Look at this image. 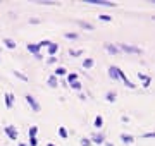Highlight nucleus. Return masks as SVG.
Instances as JSON below:
<instances>
[{
    "instance_id": "nucleus-1",
    "label": "nucleus",
    "mask_w": 155,
    "mask_h": 146,
    "mask_svg": "<svg viewBox=\"0 0 155 146\" xmlns=\"http://www.w3.org/2000/svg\"><path fill=\"white\" fill-rule=\"evenodd\" d=\"M119 50H124V52H128V53H136V55H140V53H141V50L138 48V47L126 45V43H121V45H119Z\"/></svg>"
},
{
    "instance_id": "nucleus-2",
    "label": "nucleus",
    "mask_w": 155,
    "mask_h": 146,
    "mask_svg": "<svg viewBox=\"0 0 155 146\" xmlns=\"http://www.w3.org/2000/svg\"><path fill=\"white\" fill-rule=\"evenodd\" d=\"M26 103H28V105L33 108V112H40V110H41L40 103L35 100V96H31V95H26Z\"/></svg>"
},
{
    "instance_id": "nucleus-3",
    "label": "nucleus",
    "mask_w": 155,
    "mask_h": 146,
    "mask_svg": "<svg viewBox=\"0 0 155 146\" xmlns=\"http://www.w3.org/2000/svg\"><path fill=\"white\" fill-rule=\"evenodd\" d=\"M4 131H5V134H7L12 141H17V131H16V127L14 126H5Z\"/></svg>"
},
{
    "instance_id": "nucleus-4",
    "label": "nucleus",
    "mask_w": 155,
    "mask_h": 146,
    "mask_svg": "<svg viewBox=\"0 0 155 146\" xmlns=\"http://www.w3.org/2000/svg\"><path fill=\"white\" fill-rule=\"evenodd\" d=\"M90 4H95V5H103V7H114L115 4L114 2H109V0H86Z\"/></svg>"
},
{
    "instance_id": "nucleus-5",
    "label": "nucleus",
    "mask_w": 155,
    "mask_h": 146,
    "mask_svg": "<svg viewBox=\"0 0 155 146\" xmlns=\"http://www.w3.org/2000/svg\"><path fill=\"white\" fill-rule=\"evenodd\" d=\"M109 76L115 81V79H119V67H115V65H110L109 67Z\"/></svg>"
},
{
    "instance_id": "nucleus-6",
    "label": "nucleus",
    "mask_w": 155,
    "mask_h": 146,
    "mask_svg": "<svg viewBox=\"0 0 155 146\" xmlns=\"http://www.w3.org/2000/svg\"><path fill=\"white\" fill-rule=\"evenodd\" d=\"M105 50H107L110 55H117V53H119V48H117L115 45H112V43H105Z\"/></svg>"
},
{
    "instance_id": "nucleus-7",
    "label": "nucleus",
    "mask_w": 155,
    "mask_h": 146,
    "mask_svg": "<svg viewBox=\"0 0 155 146\" xmlns=\"http://www.w3.org/2000/svg\"><path fill=\"white\" fill-rule=\"evenodd\" d=\"M5 105H7V108H12L14 107V95L12 93H5Z\"/></svg>"
},
{
    "instance_id": "nucleus-8",
    "label": "nucleus",
    "mask_w": 155,
    "mask_h": 146,
    "mask_svg": "<svg viewBox=\"0 0 155 146\" xmlns=\"http://www.w3.org/2000/svg\"><path fill=\"white\" fill-rule=\"evenodd\" d=\"M4 45H5L7 48H10V50H14L16 47H17V45H16V41H14L12 38H4Z\"/></svg>"
},
{
    "instance_id": "nucleus-9",
    "label": "nucleus",
    "mask_w": 155,
    "mask_h": 146,
    "mask_svg": "<svg viewBox=\"0 0 155 146\" xmlns=\"http://www.w3.org/2000/svg\"><path fill=\"white\" fill-rule=\"evenodd\" d=\"M47 48H48V55H50V57H53V55L57 53V50H59V45H57V43H50Z\"/></svg>"
},
{
    "instance_id": "nucleus-10",
    "label": "nucleus",
    "mask_w": 155,
    "mask_h": 146,
    "mask_svg": "<svg viewBox=\"0 0 155 146\" xmlns=\"http://www.w3.org/2000/svg\"><path fill=\"white\" fill-rule=\"evenodd\" d=\"M26 48H28V52L35 53V55H36V53H40V48H38L35 43H28V45H26Z\"/></svg>"
},
{
    "instance_id": "nucleus-11",
    "label": "nucleus",
    "mask_w": 155,
    "mask_h": 146,
    "mask_svg": "<svg viewBox=\"0 0 155 146\" xmlns=\"http://www.w3.org/2000/svg\"><path fill=\"white\" fill-rule=\"evenodd\" d=\"M103 141H105V136H103L102 132H100V134H93V143H97V145H102Z\"/></svg>"
},
{
    "instance_id": "nucleus-12",
    "label": "nucleus",
    "mask_w": 155,
    "mask_h": 146,
    "mask_svg": "<svg viewBox=\"0 0 155 146\" xmlns=\"http://www.w3.org/2000/svg\"><path fill=\"white\" fill-rule=\"evenodd\" d=\"M121 139H123L124 143H128V145H131V143L134 141V137L131 136V134H126V132H123V134H121Z\"/></svg>"
},
{
    "instance_id": "nucleus-13",
    "label": "nucleus",
    "mask_w": 155,
    "mask_h": 146,
    "mask_svg": "<svg viewBox=\"0 0 155 146\" xmlns=\"http://www.w3.org/2000/svg\"><path fill=\"white\" fill-rule=\"evenodd\" d=\"M93 64H95V62H93V58H90V57H86L84 60H83V67L84 69H92Z\"/></svg>"
},
{
    "instance_id": "nucleus-14",
    "label": "nucleus",
    "mask_w": 155,
    "mask_h": 146,
    "mask_svg": "<svg viewBox=\"0 0 155 146\" xmlns=\"http://www.w3.org/2000/svg\"><path fill=\"white\" fill-rule=\"evenodd\" d=\"M57 84H59L57 78H55V76H50V78H48V86L50 88H57Z\"/></svg>"
},
{
    "instance_id": "nucleus-15",
    "label": "nucleus",
    "mask_w": 155,
    "mask_h": 146,
    "mask_svg": "<svg viewBox=\"0 0 155 146\" xmlns=\"http://www.w3.org/2000/svg\"><path fill=\"white\" fill-rule=\"evenodd\" d=\"M78 24H79L81 28L88 29V31H92V29H93V24H90V22H84V21H78Z\"/></svg>"
},
{
    "instance_id": "nucleus-16",
    "label": "nucleus",
    "mask_w": 155,
    "mask_h": 146,
    "mask_svg": "<svg viewBox=\"0 0 155 146\" xmlns=\"http://www.w3.org/2000/svg\"><path fill=\"white\" fill-rule=\"evenodd\" d=\"M105 98H107V101H110V103H114V101H115V93H114V91H107V95H105Z\"/></svg>"
},
{
    "instance_id": "nucleus-17",
    "label": "nucleus",
    "mask_w": 155,
    "mask_h": 146,
    "mask_svg": "<svg viewBox=\"0 0 155 146\" xmlns=\"http://www.w3.org/2000/svg\"><path fill=\"white\" fill-rule=\"evenodd\" d=\"M66 74H67V70H66L64 67H57V69H55V74H53V76L57 78V76H66Z\"/></svg>"
},
{
    "instance_id": "nucleus-18",
    "label": "nucleus",
    "mask_w": 155,
    "mask_h": 146,
    "mask_svg": "<svg viewBox=\"0 0 155 146\" xmlns=\"http://www.w3.org/2000/svg\"><path fill=\"white\" fill-rule=\"evenodd\" d=\"M14 76H16V78H17V79H21V81H24V83L28 81V76H24V74H21L19 70H14Z\"/></svg>"
},
{
    "instance_id": "nucleus-19",
    "label": "nucleus",
    "mask_w": 155,
    "mask_h": 146,
    "mask_svg": "<svg viewBox=\"0 0 155 146\" xmlns=\"http://www.w3.org/2000/svg\"><path fill=\"white\" fill-rule=\"evenodd\" d=\"M102 126H103V119L100 115H97V117H95V127H98V129H100Z\"/></svg>"
},
{
    "instance_id": "nucleus-20",
    "label": "nucleus",
    "mask_w": 155,
    "mask_h": 146,
    "mask_svg": "<svg viewBox=\"0 0 155 146\" xmlns=\"http://www.w3.org/2000/svg\"><path fill=\"white\" fill-rule=\"evenodd\" d=\"M36 132H38V127H36V126H31L30 127V137H36Z\"/></svg>"
},
{
    "instance_id": "nucleus-21",
    "label": "nucleus",
    "mask_w": 155,
    "mask_h": 146,
    "mask_svg": "<svg viewBox=\"0 0 155 146\" xmlns=\"http://www.w3.org/2000/svg\"><path fill=\"white\" fill-rule=\"evenodd\" d=\"M50 43H52V41H48V40H41V41L36 45V47H38V48H43V47H48Z\"/></svg>"
},
{
    "instance_id": "nucleus-22",
    "label": "nucleus",
    "mask_w": 155,
    "mask_h": 146,
    "mask_svg": "<svg viewBox=\"0 0 155 146\" xmlns=\"http://www.w3.org/2000/svg\"><path fill=\"white\" fill-rule=\"evenodd\" d=\"M59 134H61V137L62 139H67V131H66V129H64V127H59Z\"/></svg>"
},
{
    "instance_id": "nucleus-23",
    "label": "nucleus",
    "mask_w": 155,
    "mask_h": 146,
    "mask_svg": "<svg viewBox=\"0 0 155 146\" xmlns=\"http://www.w3.org/2000/svg\"><path fill=\"white\" fill-rule=\"evenodd\" d=\"M67 81H69V83L78 81V74H74V72H72V74H67Z\"/></svg>"
},
{
    "instance_id": "nucleus-24",
    "label": "nucleus",
    "mask_w": 155,
    "mask_h": 146,
    "mask_svg": "<svg viewBox=\"0 0 155 146\" xmlns=\"http://www.w3.org/2000/svg\"><path fill=\"white\" fill-rule=\"evenodd\" d=\"M69 55H71V57H78V55H83V50H71V52H69Z\"/></svg>"
},
{
    "instance_id": "nucleus-25",
    "label": "nucleus",
    "mask_w": 155,
    "mask_h": 146,
    "mask_svg": "<svg viewBox=\"0 0 155 146\" xmlns=\"http://www.w3.org/2000/svg\"><path fill=\"white\" fill-rule=\"evenodd\" d=\"M98 17H100L102 21H105V22H110V21H112V17H110V16H107V14H100Z\"/></svg>"
},
{
    "instance_id": "nucleus-26",
    "label": "nucleus",
    "mask_w": 155,
    "mask_h": 146,
    "mask_svg": "<svg viewBox=\"0 0 155 146\" xmlns=\"http://www.w3.org/2000/svg\"><path fill=\"white\" fill-rule=\"evenodd\" d=\"M71 86H72V89H78L79 91L81 89V83L79 81H74V83H71Z\"/></svg>"
},
{
    "instance_id": "nucleus-27",
    "label": "nucleus",
    "mask_w": 155,
    "mask_h": 146,
    "mask_svg": "<svg viewBox=\"0 0 155 146\" xmlns=\"http://www.w3.org/2000/svg\"><path fill=\"white\" fill-rule=\"evenodd\" d=\"M66 38L67 40H76L78 38V33H66Z\"/></svg>"
},
{
    "instance_id": "nucleus-28",
    "label": "nucleus",
    "mask_w": 155,
    "mask_h": 146,
    "mask_svg": "<svg viewBox=\"0 0 155 146\" xmlns=\"http://www.w3.org/2000/svg\"><path fill=\"white\" fill-rule=\"evenodd\" d=\"M92 145V141H90V139H86V137H83L81 139V146H90Z\"/></svg>"
},
{
    "instance_id": "nucleus-29",
    "label": "nucleus",
    "mask_w": 155,
    "mask_h": 146,
    "mask_svg": "<svg viewBox=\"0 0 155 146\" xmlns=\"http://www.w3.org/2000/svg\"><path fill=\"white\" fill-rule=\"evenodd\" d=\"M30 146H38V139L36 137H30Z\"/></svg>"
},
{
    "instance_id": "nucleus-30",
    "label": "nucleus",
    "mask_w": 155,
    "mask_h": 146,
    "mask_svg": "<svg viewBox=\"0 0 155 146\" xmlns=\"http://www.w3.org/2000/svg\"><path fill=\"white\" fill-rule=\"evenodd\" d=\"M138 78L141 79V81H146V79H150V78H148V76H146V74H141V72L138 74Z\"/></svg>"
},
{
    "instance_id": "nucleus-31",
    "label": "nucleus",
    "mask_w": 155,
    "mask_h": 146,
    "mask_svg": "<svg viewBox=\"0 0 155 146\" xmlns=\"http://www.w3.org/2000/svg\"><path fill=\"white\" fill-rule=\"evenodd\" d=\"M150 83H152V79H146V81H143V88H148V86H150Z\"/></svg>"
},
{
    "instance_id": "nucleus-32",
    "label": "nucleus",
    "mask_w": 155,
    "mask_h": 146,
    "mask_svg": "<svg viewBox=\"0 0 155 146\" xmlns=\"http://www.w3.org/2000/svg\"><path fill=\"white\" fill-rule=\"evenodd\" d=\"M143 137H155V132H146V134H143Z\"/></svg>"
},
{
    "instance_id": "nucleus-33",
    "label": "nucleus",
    "mask_w": 155,
    "mask_h": 146,
    "mask_svg": "<svg viewBox=\"0 0 155 146\" xmlns=\"http://www.w3.org/2000/svg\"><path fill=\"white\" fill-rule=\"evenodd\" d=\"M57 62V57H50L48 58V64H55Z\"/></svg>"
},
{
    "instance_id": "nucleus-34",
    "label": "nucleus",
    "mask_w": 155,
    "mask_h": 146,
    "mask_svg": "<svg viewBox=\"0 0 155 146\" xmlns=\"http://www.w3.org/2000/svg\"><path fill=\"white\" fill-rule=\"evenodd\" d=\"M40 4H47V5H52V4H55L53 0H45V2H40Z\"/></svg>"
},
{
    "instance_id": "nucleus-35",
    "label": "nucleus",
    "mask_w": 155,
    "mask_h": 146,
    "mask_svg": "<svg viewBox=\"0 0 155 146\" xmlns=\"http://www.w3.org/2000/svg\"><path fill=\"white\" fill-rule=\"evenodd\" d=\"M35 58H38V60H41V58H43V55H41V53H36V55H35Z\"/></svg>"
},
{
    "instance_id": "nucleus-36",
    "label": "nucleus",
    "mask_w": 155,
    "mask_h": 146,
    "mask_svg": "<svg viewBox=\"0 0 155 146\" xmlns=\"http://www.w3.org/2000/svg\"><path fill=\"white\" fill-rule=\"evenodd\" d=\"M19 146H28V145H24V143H19Z\"/></svg>"
},
{
    "instance_id": "nucleus-37",
    "label": "nucleus",
    "mask_w": 155,
    "mask_h": 146,
    "mask_svg": "<svg viewBox=\"0 0 155 146\" xmlns=\"http://www.w3.org/2000/svg\"><path fill=\"white\" fill-rule=\"evenodd\" d=\"M107 146H114V145H112V143H107Z\"/></svg>"
},
{
    "instance_id": "nucleus-38",
    "label": "nucleus",
    "mask_w": 155,
    "mask_h": 146,
    "mask_svg": "<svg viewBox=\"0 0 155 146\" xmlns=\"http://www.w3.org/2000/svg\"><path fill=\"white\" fill-rule=\"evenodd\" d=\"M47 146H55V145H52V143H48V145H47Z\"/></svg>"
},
{
    "instance_id": "nucleus-39",
    "label": "nucleus",
    "mask_w": 155,
    "mask_h": 146,
    "mask_svg": "<svg viewBox=\"0 0 155 146\" xmlns=\"http://www.w3.org/2000/svg\"><path fill=\"white\" fill-rule=\"evenodd\" d=\"M154 19H155V16H154Z\"/></svg>"
},
{
    "instance_id": "nucleus-40",
    "label": "nucleus",
    "mask_w": 155,
    "mask_h": 146,
    "mask_svg": "<svg viewBox=\"0 0 155 146\" xmlns=\"http://www.w3.org/2000/svg\"><path fill=\"white\" fill-rule=\"evenodd\" d=\"M154 2H155V0H154Z\"/></svg>"
}]
</instances>
